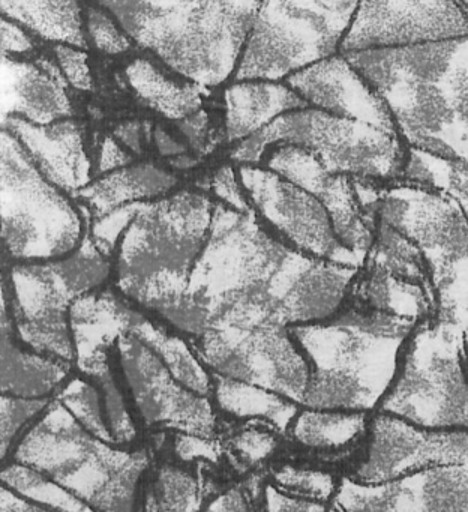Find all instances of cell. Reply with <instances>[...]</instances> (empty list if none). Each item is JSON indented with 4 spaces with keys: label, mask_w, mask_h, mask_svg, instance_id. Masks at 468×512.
Instances as JSON below:
<instances>
[{
    "label": "cell",
    "mask_w": 468,
    "mask_h": 512,
    "mask_svg": "<svg viewBox=\"0 0 468 512\" xmlns=\"http://www.w3.org/2000/svg\"><path fill=\"white\" fill-rule=\"evenodd\" d=\"M351 266L294 251L267 235L254 214L213 208L188 295L213 328L305 325L332 316Z\"/></svg>",
    "instance_id": "cell-1"
},
{
    "label": "cell",
    "mask_w": 468,
    "mask_h": 512,
    "mask_svg": "<svg viewBox=\"0 0 468 512\" xmlns=\"http://www.w3.org/2000/svg\"><path fill=\"white\" fill-rule=\"evenodd\" d=\"M261 0H99L171 73L212 88L233 77Z\"/></svg>",
    "instance_id": "cell-2"
},
{
    "label": "cell",
    "mask_w": 468,
    "mask_h": 512,
    "mask_svg": "<svg viewBox=\"0 0 468 512\" xmlns=\"http://www.w3.org/2000/svg\"><path fill=\"white\" fill-rule=\"evenodd\" d=\"M308 359L303 404L312 409L371 412L389 391L410 334L408 319L380 313L291 328Z\"/></svg>",
    "instance_id": "cell-3"
},
{
    "label": "cell",
    "mask_w": 468,
    "mask_h": 512,
    "mask_svg": "<svg viewBox=\"0 0 468 512\" xmlns=\"http://www.w3.org/2000/svg\"><path fill=\"white\" fill-rule=\"evenodd\" d=\"M212 212L206 197L189 191L141 203L120 241L117 283L122 292L167 317L188 292Z\"/></svg>",
    "instance_id": "cell-4"
},
{
    "label": "cell",
    "mask_w": 468,
    "mask_h": 512,
    "mask_svg": "<svg viewBox=\"0 0 468 512\" xmlns=\"http://www.w3.org/2000/svg\"><path fill=\"white\" fill-rule=\"evenodd\" d=\"M111 445L87 431L57 400L23 437L14 458L93 509L129 511L146 457L143 452L120 451Z\"/></svg>",
    "instance_id": "cell-5"
},
{
    "label": "cell",
    "mask_w": 468,
    "mask_h": 512,
    "mask_svg": "<svg viewBox=\"0 0 468 512\" xmlns=\"http://www.w3.org/2000/svg\"><path fill=\"white\" fill-rule=\"evenodd\" d=\"M296 145L320 158L327 172L351 179L387 182L404 175L410 149L395 128L305 107L276 118L242 140L233 158L257 164L270 146Z\"/></svg>",
    "instance_id": "cell-6"
},
{
    "label": "cell",
    "mask_w": 468,
    "mask_h": 512,
    "mask_svg": "<svg viewBox=\"0 0 468 512\" xmlns=\"http://www.w3.org/2000/svg\"><path fill=\"white\" fill-rule=\"evenodd\" d=\"M357 0H261L233 82H284L339 53Z\"/></svg>",
    "instance_id": "cell-7"
},
{
    "label": "cell",
    "mask_w": 468,
    "mask_h": 512,
    "mask_svg": "<svg viewBox=\"0 0 468 512\" xmlns=\"http://www.w3.org/2000/svg\"><path fill=\"white\" fill-rule=\"evenodd\" d=\"M0 203L3 248L15 262L63 259L83 242V223L74 206L8 130L0 143Z\"/></svg>",
    "instance_id": "cell-8"
},
{
    "label": "cell",
    "mask_w": 468,
    "mask_h": 512,
    "mask_svg": "<svg viewBox=\"0 0 468 512\" xmlns=\"http://www.w3.org/2000/svg\"><path fill=\"white\" fill-rule=\"evenodd\" d=\"M107 272L101 250L89 238L63 259L12 266L14 317L20 340L36 353L72 361L74 338L66 314L80 296L104 280Z\"/></svg>",
    "instance_id": "cell-9"
},
{
    "label": "cell",
    "mask_w": 468,
    "mask_h": 512,
    "mask_svg": "<svg viewBox=\"0 0 468 512\" xmlns=\"http://www.w3.org/2000/svg\"><path fill=\"white\" fill-rule=\"evenodd\" d=\"M380 412L428 428L468 430V380L444 335L426 331L405 344Z\"/></svg>",
    "instance_id": "cell-10"
},
{
    "label": "cell",
    "mask_w": 468,
    "mask_h": 512,
    "mask_svg": "<svg viewBox=\"0 0 468 512\" xmlns=\"http://www.w3.org/2000/svg\"><path fill=\"white\" fill-rule=\"evenodd\" d=\"M198 350L221 376L303 403L311 370L285 326L209 329L201 334Z\"/></svg>",
    "instance_id": "cell-11"
},
{
    "label": "cell",
    "mask_w": 468,
    "mask_h": 512,
    "mask_svg": "<svg viewBox=\"0 0 468 512\" xmlns=\"http://www.w3.org/2000/svg\"><path fill=\"white\" fill-rule=\"evenodd\" d=\"M239 179L261 217L297 250L339 265H356L360 254L339 242L329 212L314 194L254 164H243Z\"/></svg>",
    "instance_id": "cell-12"
},
{
    "label": "cell",
    "mask_w": 468,
    "mask_h": 512,
    "mask_svg": "<svg viewBox=\"0 0 468 512\" xmlns=\"http://www.w3.org/2000/svg\"><path fill=\"white\" fill-rule=\"evenodd\" d=\"M468 430L428 428L380 412L369 421L365 460L357 482L383 484L432 467L467 463Z\"/></svg>",
    "instance_id": "cell-13"
},
{
    "label": "cell",
    "mask_w": 468,
    "mask_h": 512,
    "mask_svg": "<svg viewBox=\"0 0 468 512\" xmlns=\"http://www.w3.org/2000/svg\"><path fill=\"white\" fill-rule=\"evenodd\" d=\"M120 359L135 404L144 421L186 434L209 437L212 407L204 395L176 379L164 362L134 335H120Z\"/></svg>",
    "instance_id": "cell-14"
},
{
    "label": "cell",
    "mask_w": 468,
    "mask_h": 512,
    "mask_svg": "<svg viewBox=\"0 0 468 512\" xmlns=\"http://www.w3.org/2000/svg\"><path fill=\"white\" fill-rule=\"evenodd\" d=\"M284 82L308 106L396 130L383 98L351 67L341 53L297 71Z\"/></svg>",
    "instance_id": "cell-15"
},
{
    "label": "cell",
    "mask_w": 468,
    "mask_h": 512,
    "mask_svg": "<svg viewBox=\"0 0 468 512\" xmlns=\"http://www.w3.org/2000/svg\"><path fill=\"white\" fill-rule=\"evenodd\" d=\"M5 130L14 134L39 172L65 193H78L90 181V163L81 128L71 119L38 125L9 116Z\"/></svg>",
    "instance_id": "cell-16"
},
{
    "label": "cell",
    "mask_w": 468,
    "mask_h": 512,
    "mask_svg": "<svg viewBox=\"0 0 468 512\" xmlns=\"http://www.w3.org/2000/svg\"><path fill=\"white\" fill-rule=\"evenodd\" d=\"M363 509L468 511V461L432 467L396 481L365 485Z\"/></svg>",
    "instance_id": "cell-17"
},
{
    "label": "cell",
    "mask_w": 468,
    "mask_h": 512,
    "mask_svg": "<svg viewBox=\"0 0 468 512\" xmlns=\"http://www.w3.org/2000/svg\"><path fill=\"white\" fill-rule=\"evenodd\" d=\"M60 73L59 67L15 61L5 56L2 97L8 118L17 116L38 125L71 118V101L62 86Z\"/></svg>",
    "instance_id": "cell-18"
},
{
    "label": "cell",
    "mask_w": 468,
    "mask_h": 512,
    "mask_svg": "<svg viewBox=\"0 0 468 512\" xmlns=\"http://www.w3.org/2000/svg\"><path fill=\"white\" fill-rule=\"evenodd\" d=\"M224 101L231 142L248 139L284 113L308 107L287 83L272 80H237L225 89Z\"/></svg>",
    "instance_id": "cell-19"
},
{
    "label": "cell",
    "mask_w": 468,
    "mask_h": 512,
    "mask_svg": "<svg viewBox=\"0 0 468 512\" xmlns=\"http://www.w3.org/2000/svg\"><path fill=\"white\" fill-rule=\"evenodd\" d=\"M176 179L152 164H135L105 173L98 181L78 191L96 218L105 217L120 206L147 202L168 193Z\"/></svg>",
    "instance_id": "cell-20"
},
{
    "label": "cell",
    "mask_w": 468,
    "mask_h": 512,
    "mask_svg": "<svg viewBox=\"0 0 468 512\" xmlns=\"http://www.w3.org/2000/svg\"><path fill=\"white\" fill-rule=\"evenodd\" d=\"M71 329L74 338L75 356L78 365H84L104 355L102 347L110 344L114 338L126 334L131 328L132 320L137 314L128 310L122 304L104 295L80 296L72 304Z\"/></svg>",
    "instance_id": "cell-21"
},
{
    "label": "cell",
    "mask_w": 468,
    "mask_h": 512,
    "mask_svg": "<svg viewBox=\"0 0 468 512\" xmlns=\"http://www.w3.org/2000/svg\"><path fill=\"white\" fill-rule=\"evenodd\" d=\"M11 328L3 301L2 392L15 397L44 398L68 377L69 362L24 352L12 341Z\"/></svg>",
    "instance_id": "cell-22"
},
{
    "label": "cell",
    "mask_w": 468,
    "mask_h": 512,
    "mask_svg": "<svg viewBox=\"0 0 468 512\" xmlns=\"http://www.w3.org/2000/svg\"><path fill=\"white\" fill-rule=\"evenodd\" d=\"M0 7L5 19L50 43L86 47L80 0H0Z\"/></svg>",
    "instance_id": "cell-23"
},
{
    "label": "cell",
    "mask_w": 468,
    "mask_h": 512,
    "mask_svg": "<svg viewBox=\"0 0 468 512\" xmlns=\"http://www.w3.org/2000/svg\"><path fill=\"white\" fill-rule=\"evenodd\" d=\"M168 74L149 59L138 58L126 68V79L138 98L159 115L173 121L188 118L201 104V86Z\"/></svg>",
    "instance_id": "cell-24"
},
{
    "label": "cell",
    "mask_w": 468,
    "mask_h": 512,
    "mask_svg": "<svg viewBox=\"0 0 468 512\" xmlns=\"http://www.w3.org/2000/svg\"><path fill=\"white\" fill-rule=\"evenodd\" d=\"M128 334L146 344L183 385L201 395L209 392L210 382L206 371L179 338L165 334L138 314L132 320Z\"/></svg>",
    "instance_id": "cell-25"
},
{
    "label": "cell",
    "mask_w": 468,
    "mask_h": 512,
    "mask_svg": "<svg viewBox=\"0 0 468 512\" xmlns=\"http://www.w3.org/2000/svg\"><path fill=\"white\" fill-rule=\"evenodd\" d=\"M216 398L225 412L233 413L239 418L263 416L275 422L279 430H285L297 412L296 406L282 400L276 392L221 374L216 385Z\"/></svg>",
    "instance_id": "cell-26"
},
{
    "label": "cell",
    "mask_w": 468,
    "mask_h": 512,
    "mask_svg": "<svg viewBox=\"0 0 468 512\" xmlns=\"http://www.w3.org/2000/svg\"><path fill=\"white\" fill-rule=\"evenodd\" d=\"M368 412L312 409L303 412L294 424L299 442L314 448H333L359 437L368 428Z\"/></svg>",
    "instance_id": "cell-27"
},
{
    "label": "cell",
    "mask_w": 468,
    "mask_h": 512,
    "mask_svg": "<svg viewBox=\"0 0 468 512\" xmlns=\"http://www.w3.org/2000/svg\"><path fill=\"white\" fill-rule=\"evenodd\" d=\"M2 482L15 493L44 506L63 511H92V506L78 499L71 491L26 464L15 463L2 472Z\"/></svg>",
    "instance_id": "cell-28"
},
{
    "label": "cell",
    "mask_w": 468,
    "mask_h": 512,
    "mask_svg": "<svg viewBox=\"0 0 468 512\" xmlns=\"http://www.w3.org/2000/svg\"><path fill=\"white\" fill-rule=\"evenodd\" d=\"M57 400L75 416L78 422L90 433L105 442L116 443L111 434L108 418L99 401L98 391L89 383L77 379L69 383Z\"/></svg>",
    "instance_id": "cell-29"
},
{
    "label": "cell",
    "mask_w": 468,
    "mask_h": 512,
    "mask_svg": "<svg viewBox=\"0 0 468 512\" xmlns=\"http://www.w3.org/2000/svg\"><path fill=\"white\" fill-rule=\"evenodd\" d=\"M146 508L150 511H192L200 508L197 482L180 470L165 467L150 491Z\"/></svg>",
    "instance_id": "cell-30"
},
{
    "label": "cell",
    "mask_w": 468,
    "mask_h": 512,
    "mask_svg": "<svg viewBox=\"0 0 468 512\" xmlns=\"http://www.w3.org/2000/svg\"><path fill=\"white\" fill-rule=\"evenodd\" d=\"M84 373L89 374L93 379H98L102 383V389L107 398V418L110 425L111 434H113L116 443L129 442L134 437V425L123 407L122 400L117 394L114 380L111 379L110 371L105 364V355H99L89 364L81 367Z\"/></svg>",
    "instance_id": "cell-31"
},
{
    "label": "cell",
    "mask_w": 468,
    "mask_h": 512,
    "mask_svg": "<svg viewBox=\"0 0 468 512\" xmlns=\"http://www.w3.org/2000/svg\"><path fill=\"white\" fill-rule=\"evenodd\" d=\"M86 35L98 52L108 56L122 55L134 43L119 22L101 5L87 10Z\"/></svg>",
    "instance_id": "cell-32"
},
{
    "label": "cell",
    "mask_w": 468,
    "mask_h": 512,
    "mask_svg": "<svg viewBox=\"0 0 468 512\" xmlns=\"http://www.w3.org/2000/svg\"><path fill=\"white\" fill-rule=\"evenodd\" d=\"M47 407L45 398H24L15 395H2L0 401V428H2V457L8 454L18 431L33 416L39 415Z\"/></svg>",
    "instance_id": "cell-33"
},
{
    "label": "cell",
    "mask_w": 468,
    "mask_h": 512,
    "mask_svg": "<svg viewBox=\"0 0 468 512\" xmlns=\"http://www.w3.org/2000/svg\"><path fill=\"white\" fill-rule=\"evenodd\" d=\"M276 479L284 487H290L291 490L300 491V493L315 497V499H329L338 490V488H335L332 476L327 475V473L311 472V470L285 467L281 472H278Z\"/></svg>",
    "instance_id": "cell-34"
},
{
    "label": "cell",
    "mask_w": 468,
    "mask_h": 512,
    "mask_svg": "<svg viewBox=\"0 0 468 512\" xmlns=\"http://www.w3.org/2000/svg\"><path fill=\"white\" fill-rule=\"evenodd\" d=\"M141 203L143 202L120 206L105 217L98 218L93 226V239H95L99 250L110 251L116 247L120 233L128 229L129 224L137 215Z\"/></svg>",
    "instance_id": "cell-35"
},
{
    "label": "cell",
    "mask_w": 468,
    "mask_h": 512,
    "mask_svg": "<svg viewBox=\"0 0 468 512\" xmlns=\"http://www.w3.org/2000/svg\"><path fill=\"white\" fill-rule=\"evenodd\" d=\"M54 53H56L57 65L62 71L63 79L78 91H89L92 86V76H90L84 49L57 44Z\"/></svg>",
    "instance_id": "cell-36"
},
{
    "label": "cell",
    "mask_w": 468,
    "mask_h": 512,
    "mask_svg": "<svg viewBox=\"0 0 468 512\" xmlns=\"http://www.w3.org/2000/svg\"><path fill=\"white\" fill-rule=\"evenodd\" d=\"M239 181L240 179H237L236 173L230 166L222 167L213 178V191H215L216 197H219L230 208L243 212V214H254L240 190L242 182Z\"/></svg>",
    "instance_id": "cell-37"
},
{
    "label": "cell",
    "mask_w": 468,
    "mask_h": 512,
    "mask_svg": "<svg viewBox=\"0 0 468 512\" xmlns=\"http://www.w3.org/2000/svg\"><path fill=\"white\" fill-rule=\"evenodd\" d=\"M2 49L5 56L12 58L15 55H24L33 49L32 41L26 34L23 26L3 17L2 22Z\"/></svg>",
    "instance_id": "cell-38"
},
{
    "label": "cell",
    "mask_w": 468,
    "mask_h": 512,
    "mask_svg": "<svg viewBox=\"0 0 468 512\" xmlns=\"http://www.w3.org/2000/svg\"><path fill=\"white\" fill-rule=\"evenodd\" d=\"M236 445L245 457L257 461L267 457L275 449L276 443L269 434L248 431L237 439Z\"/></svg>",
    "instance_id": "cell-39"
},
{
    "label": "cell",
    "mask_w": 468,
    "mask_h": 512,
    "mask_svg": "<svg viewBox=\"0 0 468 512\" xmlns=\"http://www.w3.org/2000/svg\"><path fill=\"white\" fill-rule=\"evenodd\" d=\"M177 454L185 460L191 458L206 457L215 460L218 455V449L212 442L206 440V437L195 436V434L183 433L177 439Z\"/></svg>",
    "instance_id": "cell-40"
},
{
    "label": "cell",
    "mask_w": 468,
    "mask_h": 512,
    "mask_svg": "<svg viewBox=\"0 0 468 512\" xmlns=\"http://www.w3.org/2000/svg\"><path fill=\"white\" fill-rule=\"evenodd\" d=\"M266 508L269 511H321L324 506L308 502V500L285 496L275 488L269 487L266 490Z\"/></svg>",
    "instance_id": "cell-41"
},
{
    "label": "cell",
    "mask_w": 468,
    "mask_h": 512,
    "mask_svg": "<svg viewBox=\"0 0 468 512\" xmlns=\"http://www.w3.org/2000/svg\"><path fill=\"white\" fill-rule=\"evenodd\" d=\"M131 155L126 154L119 143L113 139H107L102 143L101 157H99V172L108 173L122 169L131 163Z\"/></svg>",
    "instance_id": "cell-42"
},
{
    "label": "cell",
    "mask_w": 468,
    "mask_h": 512,
    "mask_svg": "<svg viewBox=\"0 0 468 512\" xmlns=\"http://www.w3.org/2000/svg\"><path fill=\"white\" fill-rule=\"evenodd\" d=\"M0 511L2 512H38L45 511L44 506L32 503L14 490H8L6 485L0 488Z\"/></svg>",
    "instance_id": "cell-43"
},
{
    "label": "cell",
    "mask_w": 468,
    "mask_h": 512,
    "mask_svg": "<svg viewBox=\"0 0 468 512\" xmlns=\"http://www.w3.org/2000/svg\"><path fill=\"white\" fill-rule=\"evenodd\" d=\"M210 511H245L248 509L246 500L239 490H231L222 494L209 506Z\"/></svg>",
    "instance_id": "cell-44"
},
{
    "label": "cell",
    "mask_w": 468,
    "mask_h": 512,
    "mask_svg": "<svg viewBox=\"0 0 468 512\" xmlns=\"http://www.w3.org/2000/svg\"><path fill=\"white\" fill-rule=\"evenodd\" d=\"M120 137H122V142L125 143L129 148L134 149V151H138L140 149V134H138L137 127L134 125H125V127L120 128Z\"/></svg>",
    "instance_id": "cell-45"
}]
</instances>
